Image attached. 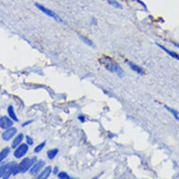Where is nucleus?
<instances>
[{"instance_id":"obj_8","label":"nucleus","mask_w":179,"mask_h":179,"mask_svg":"<svg viewBox=\"0 0 179 179\" xmlns=\"http://www.w3.org/2000/svg\"><path fill=\"white\" fill-rule=\"evenodd\" d=\"M13 124V122L10 117H8L7 116H3V117H0V127L2 129H7L8 128L11 127Z\"/></svg>"},{"instance_id":"obj_15","label":"nucleus","mask_w":179,"mask_h":179,"mask_svg":"<svg viewBox=\"0 0 179 179\" xmlns=\"http://www.w3.org/2000/svg\"><path fill=\"white\" fill-rule=\"evenodd\" d=\"M59 152L58 149H52L48 151V157L50 160H53L55 157L56 156Z\"/></svg>"},{"instance_id":"obj_14","label":"nucleus","mask_w":179,"mask_h":179,"mask_svg":"<svg viewBox=\"0 0 179 179\" xmlns=\"http://www.w3.org/2000/svg\"><path fill=\"white\" fill-rule=\"evenodd\" d=\"M9 152H10V148H9V147H5V148H4L3 150L0 152V163L2 162L6 157L8 156Z\"/></svg>"},{"instance_id":"obj_19","label":"nucleus","mask_w":179,"mask_h":179,"mask_svg":"<svg viewBox=\"0 0 179 179\" xmlns=\"http://www.w3.org/2000/svg\"><path fill=\"white\" fill-rule=\"evenodd\" d=\"M58 177L59 178L62 179H67V178H70V177L68 175L66 174V172H60L58 174Z\"/></svg>"},{"instance_id":"obj_20","label":"nucleus","mask_w":179,"mask_h":179,"mask_svg":"<svg viewBox=\"0 0 179 179\" xmlns=\"http://www.w3.org/2000/svg\"><path fill=\"white\" fill-rule=\"evenodd\" d=\"M26 140H27V145H32L33 144V139L30 136H26Z\"/></svg>"},{"instance_id":"obj_4","label":"nucleus","mask_w":179,"mask_h":179,"mask_svg":"<svg viewBox=\"0 0 179 179\" xmlns=\"http://www.w3.org/2000/svg\"><path fill=\"white\" fill-rule=\"evenodd\" d=\"M35 6H36V7L40 10V11H42L43 13L48 15V16H50L51 18H54V20H56V21H58V22H59V23L64 22V21H63V20L57 14H56V13H55L54 12H53L52 10L47 9V8L43 7V6H42L41 4H35Z\"/></svg>"},{"instance_id":"obj_12","label":"nucleus","mask_w":179,"mask_h":179,"mask_svg":"<svg viewBox=\"0 0 179 179\" xmlns=\"http://www.w3.org/2000/svg\"><path fill=\"white\" fill-rule=\"evenodd\" d=\"M157 44L158 45V46L159 47H160V48L162 49L163 51H164V52H166V54H168L169 55V56H171L172 57V58H176L178 60H179V55L178 54H176V53H175L174 52H172V51L169 50V49H167L166 48H165L164 46H162V45H160V44Z\"/></svg>"},{"instance_id":"obj_10","label":"nucleus","mask_w":179,"mask_h":179,"mask_svg":"<svg viewBox=\"0 0 179 179\" xmlns=\"http://www.w3.org/2000/svg\"><path fill=\"white\" fill-rule=\"evenodd\" d=\"M23 133H19V134L15 138L14 140L13 141L12 145H11V147H12V148H16V147H18L21 144V141H23Z\"/></svg>"},{"instance_id":"obj_9","label":"nucleus","mask_w":179,"mask_h":179,"mask_svg":"<svg viewBox=\"0 0 179 179\" xmlns=\"http://www.w3.org/2000/svg\"><path fill=\"white\" fill-rule=\"evenodd\" d=\"M52 166H48L42 171V172L39 175L38 178L40 179H46L50 176L51 173H52Z\"/></svg>"},{"instance_id":"obj_23","label":"nucleus","mask_w":179,"mask_h":179,"mask_svg":"<svg viewBox=\"0 0 179 179\" xmlns=\"http://www.w3.org/2000/svg\"><path fill=\"white\" fill-rule=\"evenodd\" d=\"M31 122H32V121H28V122H25L24 124H23V127H25V126H26V125H28L29 124H30Z\"/></svg>"},{"instance_id":"obj_13","label":"nucleus","mask_w":179,"mask_h":179,"mask_svg":"<svg viewBox=\"0 0 179 179\" xmlns=\"http://www.w3.org/2000/svg\"><path fill=\"white\" fill-rule=\"evenodd\" d=\"M8 114H9V117L11 118V119H13V120L19 121V119H18V117L16 115L14 110H13V108L12 105H9V108H8Z\"/></svg>"},{"instance_id":"obj_17","label":"nucleus","mask_w":179,"mask_h":179,"mask_svg":"<svg viewBox=\"0 0 179 179\" xmlns=\"http://www.w3.org/2000/svg\"><path fill=\"white\" fill-rule=\"evenodd\" d=\"M45 145H46V143H45V141H44V142L41 143L40 144H39L38 145H37V146L35 147V149H34L35 152H36V153L40 152L42 150V149L44 148V147L45 146Z\"/></svg>"},{"instance_id":"obj_18","label":"nucleus","mask_w":179,"mask_h":179,"mask_svg":"<svg viewBox=\"0 0 179 179\" xmlns=\"http://www.w3.org/2000/svg\"><path fill=\"white\" fill-rule=\"evenodd\" d=\"M80 38L82 39V42L85 43L86 44L88 45V46H94V43L92 42L91 40H90L89 39H88L87 37H84V36H82V35H80Z\"/></svg>"},{"instance_id":"obj_25","label":"nucleus","mask_w":179,"mask_h":179,"mask_svg":"<svg viewBox=\"0 0 179 179\" xmlns=\"http://www.w3.org/2000/svg\"><path fill=\"white\" fill-rule=\"evenodd\" d=\"M174 44L175 45H176V46L177 47H178V48H179V44H176V43H174Z\"/></svg>"},{"instance_id":"obj_5","label":"nucleus","mask_w":179,"mask_h":179,"mask_svg":"<svg viewBox=\"0 0 179 179\" xmlns=\"http://www.w3.org/2000/svg\"><path fill=\"white\" fill-rule=\"evenodd\" d=\"M28 150H29L28 145L23 143V144L19 145L17 148L16 149L14 152H13V155H14V157L16 159H20L26 154Z\"/></svg>"},{"instance_id":"obj_21","label":"nucleus","mask_w":179,"mask_h":179,"mask_svg":"<svg viewBox=\"0 0 179 179\" xmlns=\"http://www.w3.org/2000/svg\"><path fill=\"white\" fill-rule=\"evenodd\" d=\"M78 119L80 120L81 122H85V117H83V116H79V117H78Z\"/></svg>"},{"instance_id":"obj_1","label":"nucleus","mask_w":179,"mask_h":179,"mask_svg":"<svg viewBox=\"0 0 179 179\" xmlns=\"http://www.w3.org/2000/svg\"><path fill=\"white\" fill-rule=\"evenodd\" d=\"M101 61L102 63L105 67V68L109 70V71L116 73L118 76H119L120 77H123L124 72L122 70L121 67L120 66L119 64H117V63L113 61L111 59L109 58H105L104 59H102Z\"/></svg>"},{"instance_id":"obj_16","label":"nucleus","mask_w":179,"mask_h":179,"mask_svg":"<svg viewBox=\"0 0 179 179\" xmlns=\"http://www.w3.org/2000/svg\"><path fill=\"white\" fill-rule=\"evenodd\" d=\"M165 108H166V109L167 110L169 111L171 113H172V115L174 116V117L176 118L177 120L179 121V112L178 111H177L176 110H175V109H173V108H172L168 107V106H166V105H165Z\"/></svg>"},{"instance_id":"obj_3","label":"nucleus","mask_w":179,"mask_h":179,"mask_svg":"<svg viewBox=\"0 0 179 179\" xmlns=\"http://www.w3.org/2000/svg\"><path fill=\"white\" fill-rule=\"evenodd\" d=\"M16 166V162H11L0 166V178L1 177L4 178H9V176L13 174Z\"/></svg>"},{"instance_id":"obj_7","label":"nucleus","mask_w":179,"mask_h":179,"mask_svg":"<svg viewBox=\"0 0 179 179\" xmlns=\"http://www.w3.org/2000/svg\"><path fill=\"white\" fill-rule=\"evenodd\" d=\"M45 164V162L43 160H39L37 162H35L34 164L30 169V174L31 175H33V176L36 175L44 167Z\"/></svg>"},{"instance_id":"obj_2","label":"nucleus","mask_w":179,"mask_h":179,"mask_svg":"<svg viewBox=\"0 0 179 179\" xmlns=\"http://www.w3.org/2000/svg\"><path fill=\"white\" fill-rule=\"evenodd\" d=\"M36 161V157H33V158H25L21 161L20 164L19 165L16 164V166L14 170H13V175L16 176L19 173H25L26 172L27 170H29L32 167L33 164Z\"/></svg>"},{"instance_id":"obj_6","label":"nucleus","mask_w":179,"mask_h":179,"mask_svg":"<svg viewBox=\"0 0 179 179\" xmlns=\"http://www.w3.org/2000/svg\"><path fill=\"white\" fill-rule=\"evenodd\" d=\"M17 132V129L14 127H10L8 128V129H6V131H4L3 132L2 134H1V137H2V139L5 141H10L11 138L13 137L16 133Z\"/></svg>"},{"instance_id":"obj_24","label":"nucleus","mask_w":179,"mask_h":179,"mask_svg":"<svg viewBox=\"0 0 179 179\" xmlns=\"http://www.w3.org/2000/svg\"><path fill=\"white\" fill-rule=\"evenodd\" d=\"M57 172H58V168H57V167H55L54 173V174H56V173H57Z\"/></svg>"},{"instance_id":"obj_22","label":"nucleus","mask_w":179,"mask_h":179,"mask_svg":"<svg viewBox=\"0 0 179 179\" xmlns=\"http://www.w3.org/2000/svg\"><path fill=\"white\" fill-rule=\"evenodd\" d=\"M111 4L115 5V6H116V7H118V6H119V7H120V5L119 4H118V3H116L115 1H114L111 2Z\"/></svg>"},{"instance_id":"obj_11","label":"nucleus","mask_w":179,"mask_h":179,"mask_svg":"<svg viewBox=\"0 0 179 179\" xmlns=\"http://www.w3.org/2000/svg\"><path fill=\"white\" fill-rule=\"evenodd\" d=\"M128 65H129V66L131 67V68L132 69V70H133V71H135V72H137V74H143V73H144V71H143V68L137 66V65L133 63H132V62H128Z\"/></svg>"}]
</instances>
